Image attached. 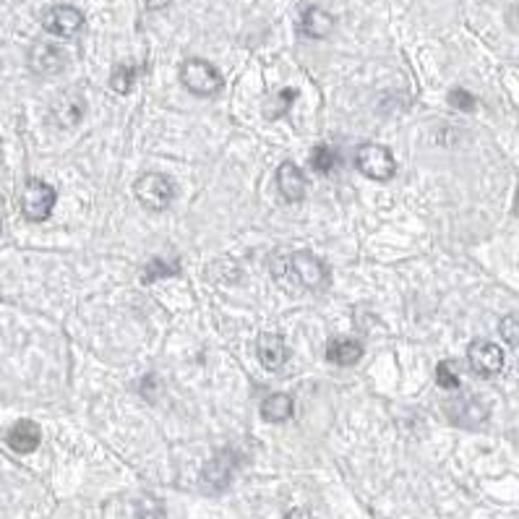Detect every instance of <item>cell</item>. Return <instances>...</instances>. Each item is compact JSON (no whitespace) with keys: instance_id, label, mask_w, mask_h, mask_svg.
<instances>
[{"instance_id":"ac0fdd59","label":"cell","mask_w":519,"mask_h":519,"mask_svg":"<svg viewBox=\"0 0 519 519\" xmlns=\"http://www.w3.org/2000/svg\"><path fill=\"white\" fill-rule=\"evenodd\" d=\"M136 68L133 65H118L115 71H113V76H110V87L118 92V95H129L130 89H133V81H136Z\"/></svg>"},{"instance_id":"2e32d148","label":"cell","mask_w":519,"mask_h":519,"mask_svg":"<svg viewBox=\"0 0 519 519\" xmlns=\"http://www.w3.org/2000/svg\"><path fill=\"white\" fill-rule=\"evenodd\" d=\"M53 121L58 123V126H76L81 118H84V99L76 97V95H61V97L55 99V105H53Z\"/></svg>"},{"instance_id":"8fae6325","label":"cell","mask_w":519,"mask_h":519,"mask_svg":"<svg viewBox=\"0 0 519 519\" xmlns=\"http://www.w3.org/2000/svg\"><path fill=\"white\" fill-rule=\"evenodd\" d=\"M277 188L288 201H303V196L308 191L306 175L295 163H282L277 170Z\"/></svg>"},{"instance_id":"277c9868","label":"cell","mask_w":519,"mask_h":519,"mask_svg":"<svg viewBox=\"0 0 519 519\" xmlns=\"http://www.w3.org/2000/svg\"><path fill=\"white\" fill-rule=\"evenodd\" d=\"M357 170L371 178V180H379V183H387L394 178L397 172V163H394V155L384 144H363L356 155Z\"/></svg>"},{"instance_id":"7a4b0ae2","label":"cell","mask_w":519,"mask_h":519,"mask_svg":"<svg viewBox=\"0 0 519 519\" xmlns=\"http://www.w3.org/2000/svg\"><path fill=\"white\" fill-rule=\"evenodd\" d=\"M180 81L196 97H214L225 89L222 73L212 63L201 61V58H191V61L180 65Z\"/></svg>"},{"instance_id":"9c48e42d","label":"cell","mask_w":519,"mask_h":519,"mask_svg":"<svg viewBox=\"0 0 519 519\" xmlns=\"http://www.w3.org/2000/svg\"><path fill=\"white\" fill-rule=\"evenodd\" d=\"M29 65L39 76H53L65 68V53L55 45H34L29 53Z\"/></svg>"},{"instance_id":"d4e9b609","label":"cell","mask_w":519,"mask_h":519,"mask_svg":"<svg viewBox=\"0 0 519 519\" xmlns=\"http://www.w3.org/2000/svg\"><path fill=\"white\" fill-rule=\"evenodd\" d=\"M449 105L462 110V113H473L478 107V99L473 97L470 92H465V89H452L449 92Z\"/></svg>"},{"instance_id":"cb8c5ba5","label":"cell","mask_w":519,"mask_h":519,"mask_svg":"<svg viewBox=\"0 0 519 519\" xmlns=\"http://www.w3.org/2000/svg\"><path fill=\"white\" fill-rule=\"evenodd\" d=\"M498 329H501V337H504V342H509L512 347H517L519 345V316L517 314H512V316H504Z\"/></svg>"},{"instance_id":"3957f363","label":"cell","mask_w":519,"mask_h":519,"mask_svg":"<svg viewBox=\"0 0 519 519\" xmlns=\"http://www.w3.org/2000/svg\"><path fill=\"white\" fill-rule=\"evenodd\" d=\"M133 194L141 201V206H146L152 212H163L175 198V186L163 172H146L136 180Z\"/></svg>"},{"instance_id":"30bf717a","label":"cell","mask_w":519,"mask_h":519,"mask_svg":"<svg viewBox=\"0 0 519 519\" xmlns=\"http://www.w3.org/2000/svg\"><path fill=\"white\" fill-rule=\"evenodd\" d=\"M5 441H8V447H11L13 452H19V455H32L34 449L39 447V441H42V431H39L37 423L19 421L8 433H5Z\"/></svg>"},{"instance_id":"603a6c76","label":"cell","mask_w":519,"mask_h":519,"mask_svg":"<svg viewBox=\"0 0 519 519\" xmlns=\"http://www.w3.org/2000/svg\"><path fill=\"white\" fill-rule=\"evenodd\" d=\"M136 517L138 519H164V506L157 498H141L136 504Z\"/></svg>"},{"instance_id":"6da1fadb","label":"cell","mask_w":519,"mask_h":519,"mask_svg":"<svg viewBox=\"0 0 519 519\" xmlns=\"http://www.w3.org/2000/svg\"><path fill=\"white\" fill-rule=\"evenodd\" d=\"M285 272L290 274L300 288H306V290H326V285H329V269H326V264L319 256L308 254V251H295V254H290L285 264L277 266V274L280 277Z\"/></svg>"},{"instance_id":"484cf974","label":"cell","mask_w":519,"mask_h":519,"mask_svg":"<svg viewBox=\"0 0 519 519\" xmlns=\"http://www.w3.org/2000/svg\"><path fill=\"white\" fill-rule=\"evenodd\" d=\"M144 3H146V8H149V11H163V8H167L172 0H144Z\"/></svg>"},{"instance_id":"44dd1931","label":"cell","mask_w":519,"mask_h":519,"mask_svg":"<svg viewBox=\"0 0 519 519\" xmlns=\"http://www.w3.org/2000/svg\"><path fill=\"white\" fill-rule=\"evenodd\" d=\"M180 272V266L178 264H167L163 259H155L149 261V266L144 269V282H155V280H160V277H172V274H178Z\"/></svg>"},{"instance_id":"5b68a950","label":"cell","mask_w":519,"mask_h":519,"mask_svg":"<svg viewBox=\"0 0 519 519\" xmlns=\"http://www.w3.org/2000/svg\"><path fill=\"white\" fill-rule=\"evenodd\" d=\"M58 194L45 180H27L21 191V212L29 222H45L55 209Z\"/></svg>"},{"instance_id":"52a82bcc","label":"cell","mask_w":519,"mask_h":519,"mask_svg":"<svg viewBox=\"0 0 519 519\" xmlns=\"http://www.w3.org/2000/svg\"><path fill=\"white\" fill-rule=\"evenodd\" d=\"M42 27L55 37H73L84 27V13L73 5H53L45 11Z\"/></svg>"},{"instance_id":"7c38bea8","label":"cell","mask_w":519,"mask_h":519,"mask_svg":"<svg viewBox=\"0 0 519 519\" xmlns=\"http://www.w3.org/2000/svg\"><path fill=\"white\" fill-rule=\"evenodd\" d=\"M449 418L462 425V428H478L481 423H486L488 410L486 405L475 397H465L449 405Z\"/></svg>"},{"instance_id":"7402d4cb","label":"cell","mask_w":519,"mask_h":519,"mask_svg":"<svg viewBox=\"0 0 519 519\" xmlns=\"http://www.w3.org/2000/svg\"><path fill=\"white\" fill-rule=\"evenodd\" d=\"M295 97H297V95H295V89H282V92L274 97V102L266 107V115H269V118H280V115H285V113L290 110L292 102H295Z\"/></svg>"},{"instance_id":"d6986e66","label":"cell","mask_w":519,"mask_h":519,"mask_svg":"<svg viewBox=\"0 0 519 519\" xmlns=\"http://www.w3.org/2000/svg\"><path fill=\"white\" fill-rule=\"evenodd\" d=\"M436 381L441 389H459L462 379H459V371H456L455 360H441L436 365Z\"/></svg>"},{"instance_id":"4fadbf2b","label":"cell","mask_w":519,"mask_h":519,"mask_svg":"<svg viewBox=\"0 0 519 519\" xmlns=\"http://www.w3.org/2000/svg\"><path fill=\"white\" fill-rule=\"evenodd\" d=\"M256 353L264 368L269 371H280L288 363V345L280 334H261L256 342Z\"/></svg>"},{"instance_id":"9a60e30c","label":"cell","mask_w":519,"mask_h":519,"mask_svg":"<svg viewBox=\"0 0 519 519\" xmlns=\"http://www.w3.org/2000/svg\"><path fill=\"white\" fill-rule=\"evenodd\" d=\"M363 357V345L353 337H337L326 345V360L334 365H356Z\"/></svg>"},{"instance_id":"8992f818","label":"cell","mask_w":519,"mask_h":519,"mask_svg":"<svg viewBox=\"0 0 519 519\" xmlns=\"http://www.w3.org/2000/svg\"><path fill=\"white\" fill-rule=\"evenodd\" d=\"M467 360H470V368L483 379H490L504 371V350L496 342L475 339L467 350Z\"/></svg>"},{"instance_id":"ba28073f","label":"cell","mask_w":519,"mask_h":519,"mask_svg":"<svg viewBox=\"0 0 519 519\" xmlns=\"http://www.w3.org/2000/svg\"><path fill=\"white\" fill-rule=\"evenodd\" d=\"M238 467V455L222 449L220 455H214V459L204 467L201 473V486L204 490H225L232 481V473Z\"/></svg>"},{"instance_id":"e0dca14e","label":"cell","mask_w":519,"mask_h":519,"mask_svg":"<svg viewBox=\"0 0 519 519\" xmlns=\"http://www.w3.org/2000/svg\"><path fill=\"white\" fill-rule=\"evenodd\" d=\"M292 413H295V402L288 394H269L264 402H261V418L266 423H285L290 421Z\"/></svg>"},{"instance_id":"ffe728a7","label":"cell","mask_w":519,"mask_h":519,"mask_svg":"<svg viewBox=\"0 0 519 519\" xmlns=\"http://www.w3.org/2000/svg\"><path fill=\"white\" fill-rule=\"evenodd\" d=\"M334 164H337V152L331 146H326V144H319L314 149V155H311V167L316 172H331Z\"/></svg>"},{"instance_id":"5bb4252c","label":"cell","mask_w":519,"mask_h":519,"mask_svg":"<svg viewBox=\"0 0 519 519\" xmlns=\"http://www.w3.org/2000/svg\"><path fill=\"white\" fill-rule=\"evenodd\" d=\"M331 29H334V16L329 11H324V8L311 5L300 16V32L306 34V37H311V39H324V37L331 34Z\"/></svg>"}]
</instances>
